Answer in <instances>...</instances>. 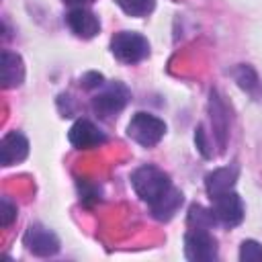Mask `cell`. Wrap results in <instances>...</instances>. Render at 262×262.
Returning a JSON list of instances; mask_svg holds the SVG:
<instances>
[{
	"label": "cell",
	"mask_w": 262,
	"mask_h": 262,
	"mask_svg": "<svg viewBox=\"0 0 262 262\" xmlns=\"http://www.w3.org/2000/svg\"><path fill=\"white\" fill-rule=\"evenodd\" d=\"M131 186L143 203L151 205L172 186V182L164 170H160L154 164H145L131 174Z\"/></svg>",
	"instance_id": "6da1fadb"
},
{
	"label": "cell",
	"mask_w": 262,
	"mask_h": 262,
	"mask_svg": "<svg viewBox=\"0 0 262 262\" xmlns=\"http://www.w3.org/2000/svg\"><path fill=\"white\" fill-rule=\"evenodd\" d=\"M113 55L123 63H139L149 55V41L135 31H119L111 39Z\"/></svg>",
	"instance_id": "7a4b0ae2"
},
{
	"label": "cell",
	"mask_w": 262,
	"mask_h": 262,
	"mask_svg": "<svg viewBox=\"0 0 262 262\" xmlns=\"http://www.w3.org/2000/svg\"><path fill=\"white\" fill-rule=\"evenodd\" d=\"M164 133H166V123L160 117H156L151 113H143V111L135 113L127 125V135L143 147L158 145L162 141Z\"/></svg>",
	"instance_id": "3957f363"
},
{
	"label": "cell",
	"mask_w": 262,
	"mask_h": 262,
	"mask_svg": "<svg viewBox=\"0 0 262 262\" xmlns=\"http://www.w3.org/2000/svg\"><path fill=\"white\" fill-rule=\"evenodd\" d=\"M129 98H131L129 88H127L123 82L115 80V82L104 84L102 90L92 96V108H94V113L100 115L102 119H108V117H113V115H119V113L127 106Z\"/></svg>",
	"instance_id": "277c9868"
},
{
	"label": "cell",
	"mask_w": 262,
	"mask_h": 262,
	"mask_svg": "<svg viewBox=\"0 0 262 262\" xmlns=\"http://www.w3.org/2000/svg\"><path fill=\"white\" fill-rule=\"evenodd\" d=\"M184 256L190 262H213L217 258V239L209 229L190 227L184 235Z\"/></svg>",
	"instance_id": "5b68a950"
},
{
	"label": "cell",
	"mask_w": 262,
	"mask_h": 262,
	"mask_svg": "<svg viewBox=\"0 0 262 262\" xmlns=\"http://www.w3.org/2000/svg\"><path fill=\"white\" fill-rule=\"evenodd\" d=\"M23 242H25L27 250L33 252L35 256H53L59 252V237L49 227H45L41 223L29 225Z\"/></svg>",
	"instance_id": "8992f818"
},
{
	"label": "cell",
	"mask_w": 262,
	"mask_h": 262,
	"mask_svg": "<svg viewBox=\"0 0 262 262\" xmlns=\"http://www.w3.org/2000/svg\"><path fill=\"white\" fill-rule=\"evenodd\" d=\"M209 113H211V123H213V135L217 139L219 149L223 151L225 143H227V135H229L231 113H229L227 102L219 94V90H211L209 92Z\"/></svg>",
	"instance_id": "52a82bcc"
},
{
	"label": "cell",
	"mask_w": 262,
	"mask_h": 262,
	"mask_svg": "<svg viewBox=\"0 0 262 262\" xmlns=\"http://www.w3.org/2000/svg\"><path fill=\"white\" fill-rule=\"evenodd\" d=\"M211 201H213V213L219 223H223L227 227H235L244 221V203L237 192L227 190Z\"/></svg>",
	"instance_id": "ba28073f"
},
{
	"label": "cell",
	"mask_w": 262,
	"mask_h": 262,
	"mask_svg": "<svg viewBox=\"0 0 262 262\" xmlns=\"http://www.w3.org/2000/svg\"><path fill=\"white\" fill-rule=\"evenodd\" d=\"M68 139L74 147L78 149H90V147H98L106 141V135L88 119H78L70 131H68Z\"/></svg>",
	"instance_id": "9c48e42d"
},
{
	"label": "cell",
	"mask_w": 262,
	"mask_h": 262,
	"mask_svg": "<svg viewBox=\"0 0 262 262\" xmlns=\"http://www.w3.org/2000/svg\"><path fill=\"white\" fill-rule=\"evenodd\" d=\"M66 23H68L70 31H72L76 37H82V39H92V37L100 31V20H98V16H96L92 10L82 8V6L72 8V10L66 14Z\"/></svg>",
	"instance_id": "30bf717a"
},
{
	"label": "cell",
	"mask_w": 262,
	"mask_h": 262,
	"mask_svg": "<svg viewBox=\"0 0 262 262\" xmlns=\"http://www.w3.org/2000/svg\"><path fill=\"white\" fill-rule=\"evenodd\" d=\"M27 156H29V139L23 133L10 131L2 137L0 141V164L2 166H14L27 160Z\"/></svg>",
	"instance_id": "8fae6325"
},
{
	"label": "cell",
	"mask_w": 262,
	"mask_h": 262,
	"mask_svg": "<svg viewBox=\"0 0 262 262\" xmlns=\"http://www.w3.org/2000/svg\"><path fill=\"white\" fill-rule=\"evenodd\" d=\"M237 174H239V168L235 164H229V166H223V168H215L213 172H209L205 176V188H207V194L211 199L227 192V190H233L235 182H237Z\"/></svg>",
	"instance_id": "7c38bea8"
},
{
	"label": "cell",
	"mask_w": 262,
	"mask_h": 262,
	"mask_svg": "<svg viewBox=\"0 0 262 262\" xmlns=\"http://www.w3.org/2000/svg\"><path fill=\"white\" fill-rule=\"evenodd\" d=\"M0 80L4 88H16L25 82V63L18 53L8 49L0 53Z\"/></svg>",
	"instance_id": "4fadbf2b"
},
{
	"label": "cell",
	"mask_w": 262,
	"mask_h": 262,
	"mask_svg": "<svg viewBox=\"0 0 262 262\" xmlns=\"http://www.w3.org/2000/svg\"><path fill=\"white\" fill-rule=\"evenodd\" d=\"M182 201H184L182 192H180L176 186H170L156 203L149 205L151 217L158 219V221H170V219L176 215V211L182 207Z\"/></svg>",
	"instance_id": "5bb4252c"
},
{
	"label": "cell",
	"mask_w": 262,
	"mask_h": 262,
	"mask_svg": "<svg viewBox=\"0 0 262 262\" xmlns=\"http://www.w3.org/2000/svg\"><path fill=\"white\" fill-rule=\"evenodd\" d=\"M186 221L190 227H199V229H211L215 223H219L213 209H207L203 205H190Z\"/></svg>",
	"instance_id": "9a60e30c"
},
{
	"label": "cell",
	"mask_w": 262,
	"mask_h": 262,
	"mask_svg": "<svg viewBox=\"0 0 262 262\" xmlns=\"http://www.w3.org/2000/svg\"><path fill=\"white\" fill-rule=\"evenodd\" d=\"M233 80L237 82V86L246 92H256L258 88V74L254 72L252 66H246V63H239L233 72Z\"/></svg>",
	"instance_id": "2e32d148"
},
{
	"label": "cell",
	"mask_w": 262,
	"mask_h": 262,
	"mask_svg": "<svg viewBox=\"0 0 262 262\" xmlns=\"http://www.w3.org/2000/svg\"><path fill=\"white\" fill-rule=\"evenodd\" d=\"M115 4L129 16H147L154 6H156V0H115Z\"/></svg>",
	"instance_id": "e0dca14e"
},
{
	"label": "cell",
	"mask_w": 262,
	"mask_h": 262,
	"mask_svg": "<svg viewBox=\"0 0 262 262\" xmlns=\"http://www.w3.org/2000/svg\"><path fill=\"white\" fill-rule=\"evenodd\" d=\"M239 260L242 262H260L262 260V244L256 239H244L239 246Z\"/></svg>",
	"instance_id": "ac0fdd59"
},
{
	"label": "cell",
	"mask_w": 262,
	"mask_h": 262,
	"mask_svg": "<svg viewBox=\"0 0 262 262\" xmlns=\"http://www.w3.org/2000/svg\"><path fill=\"white\" fill-rule=\"evenodd\" d=\"M14 219H16V205L8 196H2L0 199V225L10 227Z\"/></svg>",
	"instance_id": "d6986e66"
},
{
	"label": "cell",
	"mask_w": 262,
	"mask_h": 262,
	"mask_svg": "<svg viewBox=\"0 0 262 262\" xmlns=\"http://www.w3.org/2000/svg\"><path fill=\"white\" fill-rule=\"evenodd\" d=\"M194 143H196L199 151H201L205 158H211V156H213V149H211V143H209V139H207V133H205V127H203V125H199L196 131H194Z\"/></svg>",
	"instance_id": "ffe728a7"
},
{
	"label": "cell",
	"mask_w": 262,
	"mask_h": 262,
	"mask_svg": "<svg viewBox=\"0 0 262 262\" xmlns=\"http://www.w3.org/2000/svg\"><path fill=\"white\" fill-rule=\"evenodd\" d=\"M82 86L88 88V90H92V88H100V86H104V78H102V74L88 72V74L82 76Z\"/></svg>",
	"instance_id": "44dd1931"
},
{
	"label": "cell",
	"mask_w": 262,
	"mask_h": 262,
	"mask_svg": "<svg viewBox=\"0 0 262 262\" xmlns=\"http://www.w3.org/2000/svg\"><path fill=\"white\" fill-rule=\"evenodd\" d=\"M63 2H68V4H84L88 0H63Z\"/></svg>",
	"instance_id": "7402d4cb"
}]
</instances>
